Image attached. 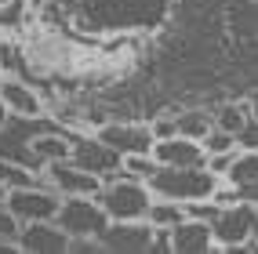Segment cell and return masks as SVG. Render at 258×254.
<instances>
[{"label":"cell","instance_id":"6da1fadb","mask_svg":"<svg viewBox=\"0 0 258 254\" xmlns=\"http://www.w3.org/2000/svg\"><path fill=\"white\" fill-rule=\"evenodd\" d=\"M254 222H258V211L251 200H233V203H215V211L208 218V229H211V240L215 250H226V254H251L254 250Z\"/></svg>","mask_w":258,"mask_h":254},{"label":"cell","instance_id":"7a4b0ae2","mask_svg":"<svg viewBox=\"0 0 258 254\" xmlns=\"http://www.w3.org/2000/svg\"><path fill=\"white\" fill-rule=\"evenodd\" d=\"M218 182L208 167H157L149 175V193L175 200V203H197V200H211V193L218 189Z\"/></svg>","mask_w":258,"mask_h":254},{"label":"cell","instance_id":"3957f363","mask_svg":"<svg viewBox=\"0 0 258 254\" xmlns=\"http://www.w3.org/2000/svg\"><path fill=\"white\" fill-rule=\"evenodd\" d=\"M95 200L102 203V211H106L109 222H135V218H146V207H149L153 193H149L146 182H135V178L116 175V178L98 185Z\"/></svg>","mask_w":258,"mask_h":254},{"label":"cell","instance_id":"277c9868","mask_svg":"<svg viewBox=\"0 0 258 254\" xmlns=\"http://www.w3.org/2000/svg\"><path fill=\"white\" fill-rule=\"evenodd\" d=\"M55 225L70 240H98L102 229L109 225V218L95 196H62L55 211Z\"/></svg>","mask_w":258,"mask_h":254},{"label":"cell","instance_id":"5b68a950","mask_svg":"<svg viewBox=\"0 0 258 254\" xmlns=\"http://www.w3.org/2000/svg\"><path fill=\"white\" fill-rule=\"evenodd\" d=\"M58 200H62V196L51 189L47 182H33V185L8 189V193H4V207L19 218V225H26V222H55Z\"/></svg>","mask_w":258,"mask_h":254},{"label":"cell","instance_id":"8992f818","mask_svg":"<svg viewBox=\"0 0 258 254\" xmlns=\"http://www.w3.org/2000/svg\"><path fill=\"white\" fill-rule=\"evenodd\" d=\"M70 163H77L80 171L95 175L98 182H109L120 175V152H113L106 142H98L95 134H77L70 138Z\"/></svg>","mask_w":258,"mask_h":254},{"label":"cell","instance_id":"52a82bcc","mask_svg":"<svg viewBox=\"0 0 258 254\" xmlns=\"http://www.w3.org/2000/svg\"><path fill=\"white\" fill-rule=\"evenodd\" d=\"M95 138L106 142L113 152H120V156H131V152H149V145H153L149 124H139V120H106V124L95 127Z\"/></svg>","mask_w":258,"mask_h":254},{"label":"cell","instance_id":"ba28073f","mask_svg":"<svg viewBox=\"0 0 258 254\" xmlns=\"http://www.w3.org/2000/svg\"><path fill=\"white\" fill-rule=\"evenodd\" d=\"M40 175H44V182H47L58 196H95V193H98V185H102L95 175L80 171V167L70 163V160H55V163H47Z\"/></svg>","mask_w":258,"mask_h":254},{"label":"cell","instance_id":"9c48e42d","mask_svg":"<svg viewBox=\"0 0 258 254\" xmlns=\"http://www.w3.org/2000/svg\"><path fill=\"white\" fill-rule=\"evenodd\" d=\"M149 240H153V225L146 222V218H135V222H109L106 229H102L98 236V247L102 250H149Z\"/></svg>","mask_w":258,"mask_h":254},{"label":"cell","instance_id":"30bf717a","mask_svg":"<svg viewBox=\"0 0 258 254\" xmlns=\"http://www.w3.org/2000/svg\"><path fill=\"white\" fill-rule=\"evenodd\" d=\"M149 156L157 160V167H200L204 163V149L197 138L185 134H167L149 145Z\"/></svg>","mask_w":258,"mask_h":254},{"label":"cell","instance_id":"8fae6325","mask_svg":"<svg viewBox=\"0 0 258 254\" xmlns=\"http://www.w3.org/2000/svg\"><path fill=\"white\" fill-rule=\"evenodd\" d=\"M0 102L8 106L11 116H44V98L19 73H4L0 76Z\"/></svg>","mask_w":258,"mask_h":254},{"label":"cell","instance_id":"7c38bea8","mask_svg":"<svg viewBox=\"0 0 258 254\" xmlns=\"http://www.w3.org/2000/svg\"><path fill=\"white\" fill-rule=\"evenodd\" d=\"M167 250H175V254H208V250H215L208 222L185 214L178 225L167 229Z\"/></svg>","mask_w":258,"mask_h":254},{"label":"cell","instance_id":"4fadbf2b","mask_svg":"<svg viewBox=\"0 0 258 254\" xmlns=\"http://www.w3.org/2000/svg\"><path fill=\"white\" fill-rule=\"evenodd\" d=\"M19 250L62 254V250H70V236L55 222H26V225H19Z\"/></svg>","mask_w":258,"mask_h":254},{"label":"cell","instance_id":"5bb4252c","mask_svg":"<svg viewBox=\"0 0 258 254\" xmlns=\"http://www.w3.org/2000/svg\"><path fill=\"white\" fill-rule=\"evenodd\" d=\"M222 182H226L229 189H236L240 200H251L254 203V185H258V156H254V149H236V156L226 167Z\"/></svg>","mask_w":258,"mask_h":254},{"label":"cell","instance_id":"9a60e30c","mask_svg":"<svg viewBox=\"0 0 258 254\" xmlns=\"http://www.w3.org/2000/svg\"><path fill=\"white\" fill-rule=\"evenodd\" d=\"M29 152L37 156L40 171H44L47 163H55V160H70V134H62V127L47 124L44 131H37L29 138Z\"/></svg>","mask_w":258,"mask_h":254},{"label":"cell","instance_id":"2e32d148","mask_svg":"<svg viewBox=\"0 0 258 254\" xmlns=\"http://www.w3.org/2000/svg\"><path fill=\"white\" fill-rule=\"evenodd\" d=\"M211 116H215V127L218 131H226V134L236 138V134L254 120V102H226V106H218Z\"/></svg>","mask_w":258,"mask_h":254},{"label":"cell","instance_id":"e0dca14e","mask_svg":"<svg viewBox=\"0 0 258 254\" xmlns=\"http://www.w3.org/2000/svg\"><path fill=\"white\" fill-rule=\"evenodd\" d=\"M185 218V203H175V200H164V196H153L149 207H146V222L153 229H171Z\"/></svg>","mask_w":258,"mask_h":254},{"label":"cell","instance_id":"ac0fdd59","mask_svg":"<svg viewBox=\"0 0 258 254\" xmlns=\"http://www.w3.org/2000/svg\"><path fill=\"white\" fill-rule=\"evenodd\" d=\"M215 127V116H211V109H182V113H175V131L178 134H185V138H204Z\"/></svg>","mask_w":258,"mask_h":254},{"label":"cell","instance_id":"d6986e66","mask_svg":"<svg viewBox=\"0 0 258 254\" xmlns=\"http://www.w3.org/2000/svg\"><path fill=\"white\" fill-rule=\"evenodd\" d=\"M33 182H44V175L26 167V163H15V160L0 156V185L4 189H19V185H33Z\"/></svg>","mask_w":258,"mask_h":254},{"label":"cell","instance_id":"ffe728a7","mask_svg":"<svg viewBox=\"0 0 258 254\" xmlns=\"http://www.w3.org/2000/svg\"><path fill=\"white\" fill-rule=\"evenodd\" d=\"M200 149H204V156H208V152H226V149H236V138L226 134V131H218V127H211L200 138Z\"/></svg>","mask_w":258,"mask_h":254},{"label":"cell","instance_id":"44dd1931","mask_svg":"<svg viewBox=\"0 0 258 254\" xmlns=\"http://www.w3.org/2000/svg\"><path fill=\"white\" fill-rule=\"evenodd\" d=\"M236 149H240V145H236ZM236 149H226V152H208V156H204V167H208L215 178H222V175H226V167L233 163Z\"/></svg>","mask_w":258,"mask_h":254},{"label":"cell","instance_id":"7402d4cb","mask_svg":"<svg viewBox=\"0 0 258 254\" xmlns=\"http://www.w3.org/2000/svg\"><path fill=\"white\" fill-rule=\"evenodd\" d=\"M0 240H11L19 243V218H15L4 203H0Z\"/></svg>","mask_w":258,"mask_h":254},{"label":"cell","instance_id":"603a6c76","mask_svg":"<svg viewBox=\"0 0 258 254\" xmlns=\"http://www.w3.org/2000/svg\"><path fill=\"white\" fill-rule=\"evenodd\" d=\"M19 47H15V44H4V40H0V76H4V73H15V69H19Z\"/></svg>","mask_w":258,"mask_h":254},{"label":"cell","instance_id":"cb8c5ba5","mask_svg":"<svg viewBox=\"0 0 258 254\" xmlns=\"http://www.w3.org/2000/svg\"><path fill=\"white\" fill-rule=\"evenodd\" d=\"M149 134H153V142H157V138H167V134H178V131H175V116H157V120L149 124Z\"/></svg>","mask_w":258,"mask_h":254},{"label":"cell","instance_id":"d4e9b609","mask_svg":"<svg viewBox=\"0 0 258 254\" xmlns=\"http://www.w3.org/2000/svg\"><path fill=\"white\" fill-rule=\"evenodd\" d=\"M19 250V243H11V240H0V254H15Z\"/></svg>","mask_w":258,"mask_h":254},{"label":"cell","instance_id":"484cf974","mask_svg":"<svg viewBox=\"0 0 258 254\" xmlns=\"http://www.w3.org/2000/svg\"><path fill=\"white\" fill-rule=\"evenodd\" d=\"M8 116H11V113H8V106H4V102H0V127L8 124Z\"/></svg>","mask_w":258,"mask_h":254},{"label":"cell","instance_id":"4316f807","mask_svg":"<svg viewBox=\"0 0 258 254\" xmlns=\"http://www.w3.org/2000/svg\"><path fill=\"white\" fill-rule=\"evenodd\" d=\"M4 193H8V189H4V185H0V203H4Z\"/></svg>","mask_w":258,"mask_h":254}]
</instances>
